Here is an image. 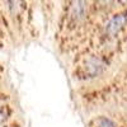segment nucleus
<instances>
[{
	"label": "nucleus",
	"instance_id": "nucleus-1",
	"mask_svg": "<svg viewBox=\"0 0 127 127\" xmlns=\"http://www.w3.org/2000/svg\"><path fill=\"white\" fill-rule=\"evenodd\" d=\"M126 23V17L123 14H116L109 22L105 24V32L109 36H114L122 29V27Z\"/></svg>",
	"mask_w": 127,
	"mask_h": 127
},
{
	"label": "nucleus",
	"instance_id": "nucleus-2",
	"mask_svg": "<svg viewBox=\"0 0 127 127\" xmlns=\"http://www.w3.org/2000/svg\"><path fill=\"white\" fill-rule=\"evenodd\" d=\"M87 12V0H74L71 4V15L74 19H81Z\"/></svg>",
	"mask_w": 127,
	"mask_h": 127
},
{
	"label": "nucleus",
	"instance_id": "nucleus-3",
	"mask_svg": "<svg viewBox=\"0 0 127 127\" xmlns=\"http://www.w3.org/2000/svg\"><path fill=\"white\" fill-rule=\"evenodd\" d=\"M89 127H116V123L107 117H95L89 122Z\"/></svg>",
	"mask_w": 127,
	"mask_h": 127
},
{
	"label": "nucleus",
	"instance_id": "nucleus-4",
	"mask_svg": "<svg viewBox=\"0 0 127 127\" xmlns=\"http://www.w3.org/2000/svg\"><path fill=\"white\" fill-rule=\"evenodd\" d=\"M87 69H88V71H89V74H90L92 76L98 75V74L100 72V70H102V64H100L98 60L93 59V60H90V61L88 62Z\"/></svg>",
	"mask_w": 127,
	"mask_h": 127
},
{
	"label": "nucleus",
	"instance_id": "nucleus-5",
	"mask_svg": "<svg viewBox=\"0 0 127 127\" xmlns=\"http://www.w3.org/2000/svg\"><path fill=\"white\" fill-rule=\"evenodd\" d=\"M6 117H8V109L1 107V108H0V123H1L3 121H5Z\"/></svg>",
	"mask_w": 127,
	"mask_h": 127
},
{
	"label": "nucleus",
	"instance_id": "nucleus-6",
	"mask_svg": "<svg viewBox=\"0 0 127 127\" xmlns=\"http://www.w3.org/2000/svg\"><path fill=\"white\" fill-rule=\"evenodd\" d=\"M8 1H9L10 8L13 9V12H14V8H18L19 6V0H8Z\"/></svg>",
	"mask_w": 127,
	"mask_h": 127
},
{
	"label": "nucleus",
	"instance_id": "nucleus-7",
	"mask_svg": "<svg viewBox=\"0 0 127 127\" xmlns=\"http://www.w3.org/2000/svg\"><path fill=\"white\" fill-rule=\"evenodd\" d=\"M120 1H121L122 4H127V0H120Z\"/></svg>",
	"mask_w": 127,
	"mask_h": 127
},
{
	"label": "nucleus",
	"instance_id": "nucleus-8",
	"mask_svg": "<svg viewBox=\"0 0 127 127\" xmlns=\"http://www.w3.org/2000/svg\"><path fill=\"white\" fill-rule=\"evenodd\" d=\"M103 3H108V1H111V0H102Z\"/></svg>",
	"mask_w": 127,
	"mask_h": 127
}]
</instances>
